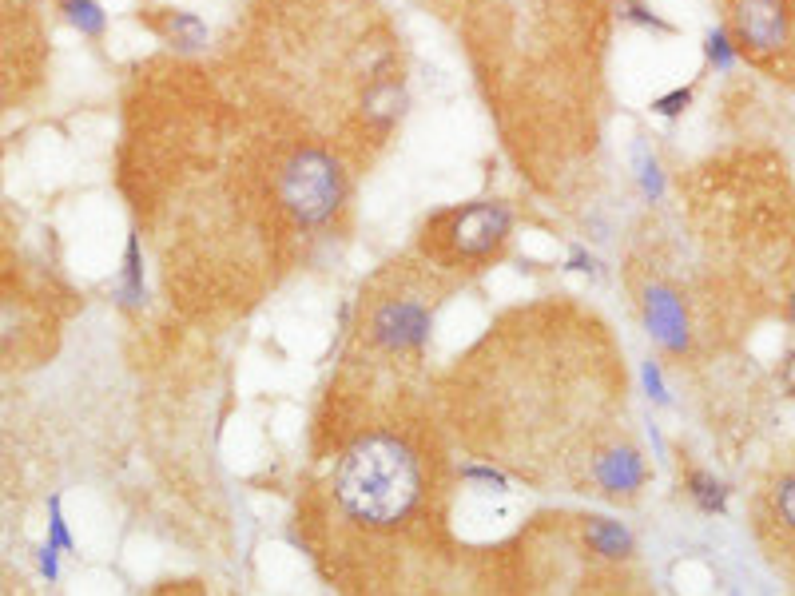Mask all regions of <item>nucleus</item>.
Instances as JSON below:
<instances>
[{
  "mask_svg": "<svg viewBox=\"0 0 795 596\" xmlns=\"http://www.w3.org/2000/svg\"><path fill=\"white\" fill-rule=\"evenodd\" d=\"M152 28L163 36V44H171V48L183 52V56L203 52V48H207V36H211L207 20H203L199 12H191V8H167V12H159L156 20H152Z\"/></svg>",
  "mask_w": 795,
  "mask_h": 596,
  "instance_id": "6e6552de",
  "label": "nucleus"
},
{
  "mask_svg": "<svg viewBox=\"0 0 795 596\" xmlns=\"http://www.w3.org/2000/svg\"><path fill=\"white\" fill-rule=\"evenodd\" d=\"M680 485H684V493L692 497V505H696L700 513H708V517L728 513V497H732V489H728L716 473H708V469H700V465H688V469H684V477H680Z\"/></svg>",
  "mask_w": 795,
  "mask_h": 596,
  "instance_id": "1a4fd4ad",
  "label": "nucleus"
},
{
  "mask_svg": "<svg viewBox=\"0 0 795 596\" xmlns=\"http://www.w3.org/2000/svg\"><path fill=\"white\" fill-rule=\"evenodd\" d=\"M780 386H784V394L795 398V350H788L784 362H780Z\"/></svg>",
  "mask_w": 795,
  "mask_h": 596,
  "instance_id": "4be33fe9",
  "label": "nucleus"
},
{
  "mask_svg": "<svg viewBox=\"0 0 795 596\" xmlns=\"http://www.w3.org/2000/svg\"><path fill=\"white\" fill-rule=\"evenodd\" d=\"M640 322L648 330V338L668 354V358H688L692 354V318H688V306H684V295L664 283V279H648L640 287Z\"/></svg>",
  "mask_w": 795,
  "mask_h": 596,
  "instance_id": "423d86ee",
  "label": "nucleus"
},
{
  "mask_svg": "<svg viewBox=\"0 0 795 596\" xmlns=\"http://www.w3.org/2000/svg\"><path fill=\"white\" fill-rule=\"evenodd\" d=\"M633 171H636V187L644 195V203H660L664 199V167L656 159V151L648 148L644 140L633 144Z\"/></svg>",
  "mask_w": 795,
  "mask_h": 596,
  "instance_id": "9b49d317",
  "label": "nucleus"
},
{
  "mask_svg": "<svg viewBox=\"0 0 795 596\" xmlns=\"http://www.w3.org/2000/svg\"><path fill=\"white\" fill-rule=\"evenodd\" d=\"M56 561H60V549L52 545V541H44V549L36 553V565H40V573L48 577V581H56L60 577V569H56Z\"/></svg>",
  "mask_w": 795,
  "mask_h": 596,
  "instance_id": "412c9836",
  "label": "nucleus"
},
{
  "mask_svg": "<svg viewBox=\"0 0 795 596\" xmlns=\"http://www.w3.org/2000/svg\"><path fill=\"white\" fill-rule=\"evenodd\" d=\"M513 239V211L501 199L446 207L422 227V255L442 271H474L493 263Z\"/></svg>",
  "mask_w": 795,
  "mask_h": 596,
  "instance_id": "7ed1b4c3",
  "label": "nucleus"
},
{
  "mask_svg": "<svg viewBox=\"0 0 795 596\" xmlns=\"http://www.w3.org/2000/svg\"><path fill=\"white\" fill-rule=\"evenodd\" d=\"M565 271H573V275H589V279H601V275H605V263H601L589 247L573 243V247H569V255H565Z\"/></svg>",
  "mask_w": 795,
  "mask_h": 596,
  "instance_id": "a211bd4d",
  "label": "nucleus"
},
{
  "mask_svg": "<svg viewBox=\"0 0 795 596\" xmlns=\"http://www.w3.org/2000/svg\"><path fill=\"white\" fill-rule=\"evenodd\" d=\"M728 32H732L740 56L768 64L795 44L792 0H732V28Z\"/></svg>",
  "mask_w": 795,
  "mask_h": 596,
  "instance_id": "39448f33",
  "label": "nucleus"
},
{
  "mask_svg": "<svg viewBox=\"0 0 795 596\" xmlns=\"http://www.w3.org/2000/svg\"><path fill=\"white\" fill-rule=\"evenodd\" d=\"M60 12H64V20H68L80 36L100 40V36L108 32V12H104L100 0H60Z\"/></svg>",
  "mask_w": 795,
  "mask_h": 596,
  "instance_id": "ddd939ff",
  "label": "nucleus"
},
{
  "mask_svg": "<svg viewBox=\"0 0 795 596\" xmlns=\"http://www.w3.org/2000/svg\"><path fill=\"white\" fill-rule=\"evenodd\" d=\"M617 16H621V24L648 28V32H660V36H672V32H676V28H672L664 16H656L644 0H617Z\"/></svg>",
  "mask_w": 795,
  "mask_h": 596,
  "instance_id": "2eb2a0df",
  "label": "nucleus"
},
{
  "mask_svg": "<svg viewBox=\"0 0 795 596\" xmlns=\"http://www.w3.org/2000/svg\"><path fill=\"white\" fill-rule=\"evenodd\" d=\"M406 104H410V96H406V84L398 76H374L362 92V116L378 132H390L402 120Z\"/></svg>",
  "mask_w": 795,
  "mask_h": 596,
  "instance_id": "0eeeda50",
  "label": "nucleus"
},
{
  "mask_svg": "<svg viewBox=\"0 0 795 596\" xmlns=\"http://www.w3.org/2000/svg\"><path fill=\"white\" fill-rule=\"evenodd\" d=\"M156 596H215L207 585H199V581H167Z\"/></svg>",
  "mask_w": 795,
  "mask_h": 596,
  "instance_id": "aec40b11",
  "label": "nucleus"
},
{
  "mask_svg": "<svg viewBox=\"0 0 795 596\" xmlns=\"http://www.w3.org/2000/svg\"><path fill=\"white\" fill-rule=\"evenodd\" d=\"M116 298H120L124 310H144V302H148V287H144V243H140L136 231L124 243V267H120Z\"/></svg>",
  "mask_w": 795,
  "mask_h": 596,
  "instance_id": "9d476101",
  "label": "nucleus"
},
{
  "mask_svg": "<svg viewBox=\"0 0 795 596\" xmlns=\"http://www.w3.org/2000/svg\"><path fill=\"white\" fill-rule=\"evenodd\" d=\"M784 314H788V322L795 326V291L788 295V302H784Z\"/></svg>",
  "mask_w": 795,
  "mask_h": 596,
  "instance_id": "5701e85b",
  "label": "nucleus"
},
{
  "mask_svg": "<svg viewBox=\"0 0 795 596\" xmlns=\"http://www.w3.org/2000/svg\"><path fill=\"white\" fill-rule=\"evenodd\" d=\"M640 382H644V394H648L656 406H672L668 386H664V370H660V362H656V358L640 362Z\"/></svg>",
  "mask_w": 795,
  "mask_h": 596,
  "instance_id": "6ab92c4d",
  "label": "nucleus"
},
{
  "mask_svg": "<svg viewBox=\"0 0 795 596\" xmlns=\"http://www.w3.org/2000/svg\"><path fill=\"white\" fill-rule=\"evenodd\" d=\"M629 378L609 326L561 310H517L489 326L438 390L458 446L537 489L597 493L601 465L636 442L625 426Z\"/></svg>",
  "mask_w": 795,
  "mask_h": 596,
  "instance_id": "f257e3e1",
  "label": "nucleus"
},
{
  "mask_svg": "<svg viewBox=\"0 0 795 596\" xmlns=\"http://www.w3.org/2000/svg\"><path fill=\"white\" fill-rule=\"evenodd\" d=\"M704 60L716 68V72H732L740 52H736V40L728 28H708L704 32Z\"/></svg>",
  "mask_w": 795,
  "mask_h": 596,
  "instance_id": "4468645a",
  "label": "nucleus"
},
{
  "mask_svg": "<svg viewBox=\"0 0 795 596\" xmlns=\"http://www.w3.org/2000/svg\"><path fill=\"white\" fill-rule=\"evenodd\" d=\"M418 394V390H414ZM398 398L330 449V469L303 517L346 596H442L458 465L446 426L422 398Z\"/></svg>",
  "mask_w": 795,
  "mask_h": 596,
  "instance_id": "f03ea898",
  "label": "nucleus"
},
{
  "mask_svg": "<svg viewBox=\"0 0 795 596\" xmlns=\"http://www.w3.org/2000/svg\"><path fill=\"white\" fill-rule=\"evenodd\" d=\"M768 521L776 525V533L795 537V469L780 473V481L768 493Z\"/></svg>",
  "mask_w": 795,
  "mask_h": 596,
  "instance_id": "f8f14e48",
  "label": "nucleus"
},
{
  "mask_svg": "<svg viewBox=\"0 0 795 596\" xmlns=\"http://www.w3.org/2000/svg\"><path fill=\"white\" fill-rule=\"evenodd\" d=\"M275 191H279L283 211L299 227L318 231L346 207L350 183H346L342 163L326 148H295L287 155V163L279 167Z\"/></svg>",
  "mask_w": 795,
  "mask_h": 596,
  "instance_id": "20e7f679",
  "label": "nucleus"
},
{
  "mask_svg": "<svg viewBox=\"0 0 795 596\" xmlns=\"http://www.w3.org/2000/svg\"><path fill=\"white\" fill-rule=\"evenodd\" d=\"M692 84H684V88H672V92H664V96H656L648 108H652V116H660V120H680L688 108H692Z\"/></svg>",
  "mask_w": 795,
  "mask_h": 596,
  "instance_id": "dca6fc26",
  "label": "nucleus"
},
{
  "mask_svg": "<svg viewBox=\"0 0 795 596\" xmlns=\"http://www.w3.org/2000/svg\"><path fill=\"white\" fill-rule=\"evenodd\" d=\"M0 108H4V80H0Z\"/></svg>",
  "mask_w": 795,
  "mask_h": 596,
  "instance_id": "b1692460",
  "label": "nucleus"
},
{
  "mask_svg": "<svg viewBox=\"0 0 795 596\" xmlns=\"http://www.w3.org/2000/svg\"><path fill=\"white\" fill-rule=\"evenodd\" d=\"M48 541L60 549V553H76V541L68 533V521L60 513V497H48Z\"/></svg>",
  "mask_w": 795,
  "mask_h": 596,
  "instance_id": "f3484780",
  "label": "nucleus"
}]
</instances>
